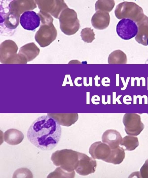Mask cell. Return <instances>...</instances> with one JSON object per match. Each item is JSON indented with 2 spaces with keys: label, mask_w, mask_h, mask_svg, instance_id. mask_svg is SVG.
I'll return each instance as SVG.
<instances>
[{
  "label": "cell",
  "mask_w": 148,
  "mask_h": 178,
  "mask_svg": "<svg viewBox=\"0 0 148 178\" xmlns=\"http://www.w3.org/2000/svg\"><path fill=\"white\" fill-rule=\"evenodd\" d=\"M62 129L57 120L49 115H43L35 120L29 128L27 137L34 146L43 150L56 147L61 138Z\"/></svg>",
  "instance_id": "6da1fadb"
},
{
  "label": "cell",
  "mask_w": 148,
  "mask_h": 178,
  "mask_svg": "<svg viewBox=\"0 0 148 178\" xmlns=\"http://www.w3.org/2000/svg\"><path fill=\"white\" fill-rule=\"evenodd\" d=\"M79 152L71 149L57 150L52 153L51 160L56 166H60L67 172H73L78 165Z\"/></svg>",
  "instance_id": "7a4b0ae2"
},
{
  "label": "cell",
  "mask_w": 148,
  "mask_h": 178,
  "mask_svg": "<svg viewBox=\"0 0 148 178\" xmlns=\"http://www.w3.org/2000/svg\"><path fill=\"white\" fill-rule=\"evenodd\" d=\"M114 13L119 19L128 18L136 23L140 20L144 15L141 7L135 3L127 1L117 5Z\"/></svg>",
  "instance_id": "3957f363"
},
{
  "label": "cell",
  "mask_w": 148,
  "mask_h": 178,
  "mask_svg": "<svg viewBox=\"0 0 148 178\" xmlns=\"http://www.w3.org/2000/svg\"><path fill=\"white\" fill-rule=\"evenodd\" d=\"M59 19L60 28L65 34L72 35L79 30V21L74 10L69 8L64 9L61 13Z\"/></svg>",
  "instance_id": "277c9868"
},
{
  "label": "cell",
  "mask_w": 148,
  "mask_h": 178,
  "mask_svg": "<svg viewBox=\"0 0 148 178\" xmlns=\"http://www.w3.org/2000/svg\"><path fill=\"white\" fill-rule=\"evenodd\" d=\"M123 122L125 126V130L129 135L137 136L144 128V125L141 121L140 116L137 114H125L123 118Z\"/></svg>",
  "instance_id": "5b68a950"
},
{
  "label": "cell",
  "mask_w": 148,
  "mask_h": 178,
  "mask_svg": "<svg viewBox=\"0 0 148 178\" xmlns=\"http://www.w3.org/2000/svg\"><path fill=\"white\" fill-rule=\"evenodd\" d=\"M42 24L35 35V38L41 47L49 45L57 36V30L51 23Z\"/></svg>",
  "instance_id": "8992f818"
},
{
  "label": "cell",
  "mask_w": 148,
  "mask_h": 178,
  "mask_svg": "<svg viewBox=\"0 0 148 178\" xmlns=\"http://www.w3.org/2000/svg\"><path fill=\"white\" fill-rule=\"evenodd\" d=\"M116 31L118 36L122 39L127 40L136 35L138 26L136 22L128 18L121 19L118 23Z\"/></svg>",
  "instance_id": "52a82bcc"
},
{
  "label": "cell",
  "mask_w": 148,
  "mask_h": 178,
  "mask_svg": "<svg viewBox=\"0 0 148 178\" xmlns=\"http://www.w3.org/2000/svg\"><path fill=\"white\" fill-rule=\"evenodd\" d=\"M112 149L107 144L101 141L92 144L89 149V152L94 159H101L109 163L112 154Z\"/></svg>",
  "instance_id": "ba28073f"
},
{
  "label": "cell",
  "mask_w": 148,
  "mask_h": 178,
  "mask_svg": "<svg viewBox=\"0 0 148 178\" xmlns=\"http://www.w3.org/2000/svg\"><path fill=\"white\" fill-rule=\"evenodd\" d=\"M79 163L75 169L79 175L86 176L95 172L97 164L96 160L86 154L79 152Z\"/></svg>",
  "instance_id": "9c48e42d"
},
{
  "label": "cell",
  "mask_w": 148,
  "mask_h": 178,
  "mask_svg": "<svg viewBox=\"0 0 148 178\" xmlns=\"http://www.w3.org/2000/svg\"><path fill=\"white\" fill-rule=\"evenodd\" d=\"M21 26L25 30H34L38 27L40 23V17L34 11L24 12L20 17Z\"/></svg>",
  "instance_id": "30bf717a"
},
{
  "label": "cell",
  "mask_w": 148,
  "mask_h": 178,
  "mask_svg": "<svg viewBox=\"0 0 148 178\" xmlns=\"http://www.w3.org/2000/svg\"><path fill=\"white\" fill-rule=\"evenodd\" d=\"M122 139L120 133L113 129L106 130L103 133L102 137L103 142L108 145L112 149L118 147Z\"/></svg>",
  "instance_id": "8fae6325"
},
{
  "label": "cell",
  "mask_w": 148,
  "mask_h": 178,
  "mask_svg": "<svg viewBox=\"0 0 148 178\" xmlns=\"http://www.w3.org/2000/svg\"><path fill=\"white\" fill-rule=\"evenodd\" d=\"M110 21L108 12L99 11H97L93 15L91 22L95 28L101 30L106 29L108 26Z\"/></svg>",
  "instance_id": "7c38bea8"
},
{
  "label": "cell",
  "mask_w": 148,
  "mask_h": 178,
  "mask_svg": "<svg viewBox=\"0 0 148 178\" xmlns=\"http://www.w3.org/2000/svg\"><path fill=\"white\" fill-rule=\"evenodd\" d=\"M136 23L138 32L135 39L138 43L146 46L148 38V17L144 15L142 19Z\"/></svg>",
  "instance_id": "4fadbf2b"
},
{
  "label": "cell",
  "mask_w": 148,
  "mask_h": 178,
  "mask_svg": "<svg viewBox=\"0 0 148 178\" xmlns=\"http://www.w3.org/2000/svg\"><path fill=\"white\" fill-rule=\"evenodd\" d=\"M24 138L23 133L21 131L14 128L7 130L3 135L4 141L11 145L14 146L20 144Z\"/></svg>",
  "instance_id": "5bb4252c"
},
{
  "label": "cell",
  "mask_w": 148,
  "mask_h": 178,
  "mask_svg": "<svg viewBox=\"0 0 148 178\" xmlns=\"http://www.w3.org/2000/svg\"><path fill=\"white\" fill-rule=\"evenodd\" d=\"M58 118H55L60 125L64 126H70L75 123L77 120L78 115L77 113H67L59 114Z\"/></svg>",
  "instance_id": "9a60e30c"
},
{
  "label": "cell",
  "mask_w": 148,
  "mask_h": 178,
  "mask_svg": "<svg viewBox=\"0 0 148 178\" xmlns=\"http://www.w3.org/2000/svg\"><path fill=\"white\" fill-rule=\"evenodd\" d=\"M125 54L121 50L114 51L109 55L108 59L109 64H125L127 62Z\"/></svg>",
  "instance_id": "2e32d148"
},
{
  "label": "cell",
  "mask_w": 148,
  "mask_h": 178,
  "mask_svg": "<svg viewBox=\"0 0 148 178\" xmlns=\"http://www.w3.org/2000/svg\"><path fill=\"white\" fill-rule=\"evenodd\" d=\"M120 145L124 146L125 148V150L132 151L139 146V143L137 137L129 135L123 138Z\"/></svg>",
  "instance_id": "e0dca14e"
},
{
  "label": "cell",
  "mask_w": 148,
  "mask_h": 178,
  "mask_svg": "<svg viewBox=\"0 0 148 178\" xmlns=\"http://www.w3.org/2000/svg\"><path fill=\"white\" fill-rule=\"evenodd\" d=\"M114 5V0H99L95 4V11L110 12L112 10Z\"/></svg>",
  "instance_id": "ac0fdd59"
},
{
  "label": "cell",
  "mask_w": 148,
  "mask_h": 178,
  "mask_svg": "<svg viewBox=\"0 0 148 178\" xmlns=\"http://www.w3.org/2000/svg\"><path fill=\"white\" fill-rule=\"evenodd\" d=\"M75 174V171L69 172L59 167L57 168L54 171L50 173L47 178H74Z\"/></svg>",
  "instance_id": "d6986e66"
},
{
  "label": "cell",
  "mask_w": 148,
  "mask_h": 178,
  "mask_svg": "<svg viewBox=\"0 0 148 178\" xmlns=\"http://www.w3.org/2000/svg\"><path fill=\"white\" fill-rule=\"evenodd\" d=\"M93 29L90 28H86L82 29L81 32L82 39L87 43H91L95 38Z\"/></svg>",
  "instance_id": "ffe728a7"
},
{
  "label": "cell",
  "mask_w": 148,
  "mask_h": 178,
  "mask_svg": "<svg viewBox=\"0 0 148 178\" xmlns=\"http://www.w3.org/2000/svg\"><path fill=\"white\" fill-rule=\"evenodd\" d=\"M13 178H32L31 172L26 168H22L17 169L14 173Z\"/></svg>",
  "instance_id": "44dd1931"
},
{
  "label": "cell",
  "mask_w": 148,
  "mask_h": 178,
  "mask_svg": "<svg viewBox=\"0 0 148 178\" xmlns=\"http://www.w3.org/2000/svg\"><path fill=\"white\" fill-rule=\"evenodd\" d=\"M139 173L140 177L148 178V159L141 167Z\"/></svg>",
  "instance_id": "7402d4cb"
},
{
  "label": "cell",
  "mask_w": 148,
  "mask_h": 178,
  "mask_svg": "<svg viewBox=\"0 0 148 178\" xmlns=\"http://www.w3.org/2000/svg\"><path fill=\"white\" fill-rule=\"evenodd\" d=\"M110 79L108 77H104L102 79L101 83L103 86L105 87H108L110 86V84H106L105 83H110Z\"/></svg>",
  "instance_id": "603a6c76"
},
{
  "label": "cell",
  "mask_w": 148,
  "mask_h": 178,
  "mask_svg": "<svg viewBox=\"0 0 148 178\" xmlns=\"http://www.w3.org/2000/svg\"><path fill=\"white\" fill-rule=\"evenodd\" d=\"M100 98L97 95H94L92 96L91 98V102L92 103L94 104H99V101L98 102H96L95 101H100Z\"/></svg>",
  "instance_id": "cb8c5ba5"
},
{
  "label": "cell",
  "mask_w": 148,
  "mask_h": 178,
  "mask_svg": "<svg viewBox=\"0 0 148 178\" xmlns=\"http://www.w3.org/2000/svg\"><path fill=\"white\" fill-rule=\"evenodd\" d=\"M113 104H116V101H117L118 103L119 104V97H120L121 96H119L118 97H117L116 99H115L116 98V92H113Z\"/></svg>",
  "instance_id": "d4e9b609"
},
{
  "label": "cell",
  "mask_w": 148,
  "mask_h": 178,
  "mask_svg": "<svg viewBox=\"0 0 148 178\" xmlns=\"http://www.w3.org/2000/svg\"><path fill=\"white\" fill-rule=\"evenodd\" d=\"M95 80V85L97 87L100 86L101 85L100 84H99L98 83V80L100 79V77H98V75H96L95 77L94 78Z\"/></svg>",
  "instance_id": "484cf974"
},
{
  "label": "cell",
  "mask_w": 148,
  "mask_h": 178,
  "mask_svg": "<svg viewBox=\"0 0 148 178\" xmlns=\"http://www.w3.org/2000/svg\"><path fill=\"white\" fill-rule=\"evenodd\" d=\"M82 79L81 77H76L74 80V83L75 85L77 86H82V83L79 84L77 83V81L79 80H81Z\"/></svg>",
  "instance_id": "4316f807"
},
{
  "label": "cell",
  "mask_w": 148,
  "mask_h": 178,
  "mask_svg": "<svg viewBox=\"0 0 148 178\" xmlns=\"http://www.w3.org/2000/svg\"><path fill=\"white\" fill-rule=\"evenodd\" d=\"M86 104H90V92H86Z\"/></svg>",
  "instance_id": "83f0119b"
},
{
  "label": "cell",
  "mask_w": 148,
  "mask_h": 178,
  "mask_svg": "<svg viewBox=\"0 0 148 178\" xmlns=\"http://www.w3.org/2000/svg\"><path fill=\"white\" fill-rule=\"evenodd\" d=\"M90 86H92V77H89V83L87 84V87Z\"/></svg>",
  "instance_id": "f1b7e54d"
},
{
  "label": "cell",
  "mask_w": 148,
  "mask_h": 178,
  "mask_svg": "<svg viewBox=\"0 0 148 178\" xmlns=\"http://www.w3.org/2000/svg\"><path fill=\"white\" fill-rule=\"evenodd\" d=\"M105 95H102V102L103 104L105 105L106 104V102H105Z\"/></svg>",
  "instance_id": "f546056e"
},
{
  "label": "cell",
  "mask_w": 148,
  "mask_h": 178,
  "mask_svg": "<svg viewBox=\"0 0 148 178\" xmlns=\"http://www.w3.org/2000/svg\"><path fill=\"white\" fill-rule=\"evenodd\" d=\"M83 84H84V85L86 86V87H87V83H86V80H87V78L86 77H84L83 78Z\"/></svg>",
  "instance_id": "4dcf8cb0"
},
{
  "label": "cell",
  "mask_w": 148,
  "mask_h": 178,
  "mask_svg": "<svg viewBox=\"0 0 148 178\" xmlns=\"http://www.w3.org/2000/svg\"><path fill=\"white\" fill-rule=\"evenodd\" d=\"M110 95H108L107 96V103L108 104H110Z\"/></svg>",
  "instance_id": "1f68e13d"
},
{
  "label": "cell",
  "mask_w": 148,
  "mask_h": 178,
  "mask_svg": "<svg viewBox=\"0 0 148 178\" xmlns=\"http://www.w3.org/2000/svg\"><path fill=\"white\" fill-rule=\"evenodd\" d=\"M147 45L148 46V38L147 39Z\"/></svg>",
  "instance_id": "d6a6232c"
}]
</instances>
